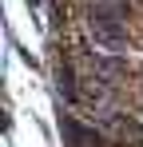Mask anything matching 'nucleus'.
<instances>
[{
  "mask_svg": "<svg viewBox=\"0 0 143 147\" xmlns=\"http://www.w3.org/2000/svg\"><path fill=\"white\" fill-rule=\"evenodd\" d=\"M123 20H127V8L119 4V0H99L92 8V32L95 40H103V44H119L127 32H123Z\"/></svg>",
  "mask_w": 143,
  "mask_h": 147,
  "instance_id": "nucleus-1",
  "label": "nucleus"
},
{
  "mask_svg": "<svg viewBox=\"0 0 143 147\" xmlns=\"http://www.w3.org/2000/svg\"><path fill=\"white\" fill-rule=\"evenodd\" d=\"M60 92H64V99H76V84H72L68 68H60Z\"/></svg>",
  "mask_w": 143,
  "mask_h": 147,
  "instance_id": "nucleus-2",
  "label": "nucleus"
}]
</instances>
